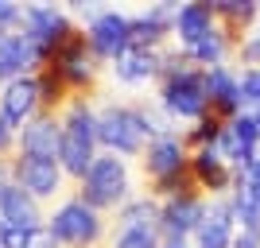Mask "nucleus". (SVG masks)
<instances>
[{"mask_svg":"<svg viewBox=\"0 0 260 248\" xmlns=\"http://www.w3.org/2000/svg\"><path fill=\"white\" fill-rule=\"evenodd\" d=\"M98 163V113L89 109L86 97H74L62 113V151H58V167L70 179H86L89 167Z\"/></svg>","mask_w":260,"mask_h":248,"instance_id":"1","label":"nucleus"},{"mask_svg":"<svg viewBox=\"0 0 260 248\" xmlns=\"http://www.w3.org/2000/svg\"><path fill=\"white\" fill-rule=\"evenodd\" d=\"M148 136L155 140V128L152 120H148V113L144 109H105L98 117V144H105L113 155H140V151H148Z\"/></svg>","mask_w":260,"mask_h":248,"instance_id":"2","label":"nucleus"},{"mask_svg":"<svg viewBox=\"0 0 260 248\" xmlns=\"http://www.w3.org/2000/svg\"><path fill=\"white\" fill-rule=\"evenodd\" d=\"M47 237L62 248H98L105 237V221L98 209H89L82 198H74L47 221Z\"/></svg>","mask_w":260,"mask_h":248,"instance_id":"3","label":"nucleus"},{"mask_svg":"<svg viewBox=\"0 0 260 248\" xmlns=\"http://www.w3.org/2000/svg\"><path fill=\"white\" fill-rule=\"evenodd\" d=\"M124 194H128V171H124V159L120 155H113V151H105V155H98V163L89 167V174L82 179V202L89 205V209H113V205L124 202Z\"/></svg>","mask_w":260,"mask_h":248,"instance_id":"4","label":"nucleus"},{"mask_svg":"<svg viewBox=\"0 0 260 248\" xmlns=\"http://www.w3.org/2000/svg\"><path fill=\"white\" fill-rule=\"evenodd\" d=\"M47 70L58 74V82L70 89V97H82V89L93 86V74H98V54L89 51L86 31H74V35H70V39L51 54Z\"/></svg>","mask_w":260,"mask_h":248,"instance_id":"5","label":"nucleus"},{"mask_svg":"<svg viewBox=\"0 0 260 248\" xmlns=\"http://www.w3.org/2000/svg\"><path fill=\"white\" fill-rule=\"evenodd\" d=\"M20 31L31 39L39 51H43V58L51 62V54L58 51V47L70 39V35L78 31L74 23H70V16L58 8H51V4H27L23 8V23H20Z\"/></svg>","mask_w":260,"mask_h":248,"instance_id":"6","label":"nucleus"},{"mask_svg":"<svg viewBox=\"0 0 260 248\" xmlns=\"http://www.w3.org/2000/svg\"><path fill=\"white\" fill-rule=\"evenodd\" d=\"M206 209L210 202L202 194H179V198H167L163 202V214H159V237L163 244H186L190 233H198V225L206 221Z\"/></svg>","mask_w":260,"mask_h":248,"instance_id":"7","label":"nucleus"},{"mask_svg":"<svg viewBox=\"0 0 260 248\" xmlns=\"http://www.w3.org/2000/svg\"><path fill=\"white\" fill-rule=\"evenodd\" d=\"M62 151V120L58 113H39L35 120H27L20 128V155H39V159L58 163Z\"/></svg>","mask_w":260,"mask_h":248,"instance_id":"8","label":"nucleus"},{"mask_svg":"<svg viewBox=\"0 0 260 248\" xmlns=\"http://www.w3.org/2000/svg\"><path fill=\"white\" fill-rule=\"evenodd\" d=\"M0 225H16V229H31V233H47L39 202H35L20 183H0Z\"/></svg>","mask_w":260,"mask_h":248,"instance_id":"9","label":"nucleus"},{"mask_svg":"<svg viewBox=\"0 0 260 248\" xmlns=\"http://www.w3.org/2000/svg\"><path fill=\"white\" fill-rule=\"evenodd\" d=\"M58 179H62V167L54 159L16 155V163H12V183H20L35 202H39V198H51L54 190H58Z\"/></svg>","mask_w":260,"mask_h":248,"instance_id":"10","label":"nucleus"},{"mask_svg":"<svg viewBox=\"0 0 260 248\" xmlns=\"http://www.w3.org/2000/svg\"><path fill=\"white\" fill-rule=\"evenodd\" d=\"M190 174H194L198 190H206V194H214V198H225L229 190H233V183H237L233 167L221 159V151H217V148L190 151Z\"/></svg>","mask_w":260,"mask_h":248,"instance_id":"11","label":"nucleus"},{"mask_svg":"<svg viewBox=\"0 0 260 248\" xmlns=\"http://www.w3.org/2000/svg\"><path fill=\"white\" fill-rule=\"evenodd\" d=\"M89 51L98 54V58H113L117 62L120 54L128 51V16H120V12H101L98 20L89 23Z\"/></svg>","mask_w":260,"mask_h":248,"instance_id":"12","label":"nucleus"},{"mask_svg":"<svg viewBox=\"0 0 260 248\" xmlns=\"http://www.w3.org/2000/svg\"><path fill=\"white\" fill-rule=\"evenodd\" d=\"M206 97H210V113L221 120H233L245 113V105H241V78L229 66H210L206 70Z\"/></svg>","mask_w":260,"mask_h":248,"instance_id":"13","label":"nucleus"},{"mask_svg":"<svg viewBox=\"0 0 260 248\" xmlns=\"http://www.w3.org/2000/svg\"><path fill=\"white\" fill-rule=\"evenodd\" d=\"M233 237H237V214H233V202L225 198H214L206 209V221L198 225L194 244L198 248H233Z\"/></svg>","mask_w":260,"mask_h":248,"instance_id":"14","label":"nucleus"},{"mask_svg":"<svg viewBox=\"0 0 260 248\" xmlns=\"http://www.w3.org/2000/svg\"><path fill=\"white\" fill-rule=\"evenodd\" d=\"M39 109H43V97H39V78H35V74L8 82L4 97H0V113H4L16 128L27 124V120H35V117H39Z\"/></svg>","mask_w":260,"mask_h":248,"instance_id":"15","label":"nucleus"},{"mask_svg":"<svg viewBox=\"0 0 260 248\" xmlns=\"http://www.w3.org/2000/svg\"><path fill=\"white\" fill-rule=\"evenodd\" d=\"M214 27H217L214 4H183L175 12V39L183 43V51H190L198 39H206Z\"/></svg>","mask_w":260,"mask_h":248,"instance_id":"16","label":"nucleus"},{"mask_svg":"<svg viewBox=\"0 0 260 248\" xmlns=\"http://www.w3.org/2000/svg\"><path fill=\"white\" fill-rule=\"evenodd\" d=\"M214 16H217V27H221V31L241 47L245 31L260 20V4H252V0H217V4H214Z\"/></svg>","mask_w":260,"mask_h":248,"instance_id":"17","label":"nucleus"},{"mask_svg":"<svg viewBox=\"0 0 260 248\" xmlns=\"http://www.w3.org/2000/svg\"><path fill=\"white\" fill-rule=\"evenodd\" d=\"M117 78L120 82H144V78H163V51H124L117 58Z\"/></svg>","mask_w":260,"mask_h":248,"instance_id":"18","label":"nucleus"},{"mask_svg":"<svg viewBox=\"0 0 260 248\" xmlns=\"http://www.w3.org/2000/svg\"><path fill=\"white\" fill-rule=\"evenodd\" d=\"M159 214H163V205L152 202V198H140V202L120 205V233H128V229H140V233H159Z\"/></svg>","mask_w":260,"mask_h":248,"instance_id":"19","label":"nucleus"},{"mask_svg":"<svg viewBox=\"0 0 260 248\" xmlns=\"http://www.w3.org/2000/svg\"><path fill=\"white\" fill-rule=\"evenodd\" d=\"M241 105L249 109V113H256L260 109V70L256 66H249V70H241Z\"/></svg>","mask_w":260,"mask_h":248,"instance_id":"20","label":"nucleus"},{"mask_svg":"<svg viewBox=\"0 0 260 248\" xmlns=\"http://www.w3.org/2000/svg\"><path fill=\"white\" fill-rule=\"evenodd\" d=\"M43 233L31 229H16V225H0V248H35Z\"/></svg>","mask_w":260,"mask_h":248,"instance_id":"21","label":"nucleus"},{"mask_svg":"<svg viewBox=\"0 0 260 248\" xmlns=\"http://www.w3.org/2000/svg\"><path fill=\"white\" fill-rule=\"evenodd\" d=\"M113 248H163L159 244V233H140V229H128L113 240Z\"/></svg>","mask_w":260,"mask_h":248,"instance_id":"22","label":"nucleus"},{"mask_svg":"<svg viewBox=\"0 0 260 248\" xmlns=\"http://www.w3.org/2000/svg\"><path fill=\"white\" fill-rule=\"evenodd\" d=\"M237 54H241V62H245V70H249V66H256V70H260V31L245 35L241 47H237Z\"/></svg>","mask_w":260,"mask_h":248,"instance_id":"23","label":"nucleus"},{"mask_svg":"<svg viewBox=\"0 0 260 248\" xmlns=\"http://www.w3.org/2000/svg\"><path fill=\"white\" fill-rule=\"evenodd\" d=\"M12 144H16V124H12V120L0 113V155H8Z\"/></svg>","mask_w":260,"mask_h":248,"instance_id":"24","label":"nucleus"},{"mask_svg":"<svg viewBox=\"0 0 260 248\" xmlns=\"http://www.w3.org/2000/svg\"><path fill=\"white\" fill-rule=\"evenodd\" d=\"M233 174H237V179H245V183H252V186H260V151L245 163V167H237Z\"/></svg>","mask_w":260,"mask_h":248,"instance_id":"25","label":"nucleus"},{"mask_svg":"<svg viewBox=\"0 0 260 248\" xmlns=\"http://www.w3.org/2000/svg\"><path fill=\"white\" fill-rule=\"evenodd\" d=\"M233 248H260V233H252V229H237Z\"/></svg>","mask_w":260,"mask_h":248,"instance_id":"26","label":"nucleus"},{"mask_svg":"<svg viewBox=\"0 0 260 248\" xmlns=\"http://www.w3.org/2000/svg\"><path fill=\"white\" fill-rule=\"evenodd\" d=\"M35 248H58V244H54V240H51V237H47V233H43V237H39V244H35Z\"/></svg>","mask_w":260,"mask_h":248,"instance_id":"27","label":"nucleus"},{"mask_svg":"<svg viewBox=\"0 0 260 248\" xmlns=\"http://www.w3.org/2000/svg\"><path fill=\"white\" fill-rule=\"evenodd\" d=\"M12 171V167H4V163H0V183H4V174H8Z\"/></svg>","mask_w":260,"mask_h":248,"instance_id":"28","label":"nucleus"},{"mask_svg":"<svg viewBox=\"0 0 260 248\" xmlns=\"http://www.w3.org/2000/svg\"><path fill=\"white\" fill-rule=\"evenodd\" d=\"M252 120H256V124H260V109H256V113H252Z\"/></svg>","mask_w":260,"mask_h":248,"instance_id":"29","label":"nucleus"},{"mask_svg":"<svg viewBox=\"0 0 260 248\" xmlns=\"http://www.w3.org/2000/svg\"><path fill=\"white\" fill-rule=\"evenodd\" d=\"M163 248H186V244H163Z\"/></svg>","mask_w":260,"mask_h":248,"instance_id":"30","label":"nucleus"}]
</instances>
